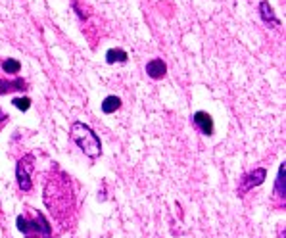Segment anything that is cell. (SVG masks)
Listing matches in <instances>:
<instances>
[{
    "instance_id": "9",
    "label": "cell",
    "mask_w": 286,
    "mask_h": 238,
    "mask_svg": "<svg viewBox=\"0 0 286 238\" xmlns=\"http://www.w3.org/2000/svg\"><path fill=\"white\" fill-rule=\"evenodd\" d=\"M27 81L25 79H12V81H0V96L16 92V90H27Z\"/></svg>"
},
{
    "instance_id": "4",
    "label": "cell",
    "mask_w": 286,
    "mask_h": 238,
    "mask_svg": "<svg viewBox=\"0 0 286 238\" xmlns=\"http://www.w3.org/2000/svg\"><path fill=\"white\" fill-rule=\"evenodd\" d=\"M35 169V158L31 154H25L23 158L18 160L16 165V179H18L19 191L31 192L33 191V181H31V173Z\"/></svg>"
},
{
    "instance_id": "8",
    "label": "cell",
    "mask_w": 286,
    "mask_h": 238,
    "mask_svg": "<svg viewBox=\"0 0 286 238\" xmlns=\"http://www.w3.org/2000/svg\"><path fill=\"white\" fill-rule=\"evenodd\" d=\"M165 73H167V66H165V62L160 60V58L150 60L146 64V75L150 77V79H163Z\"/></svg>"
},
{
    "instance_id": "15",
    "label": "cell",
    "mask_w": 286,
    "mask_h": 238,
    "mask_svg": "<svg viewBox=\"0 0 286 238\" xmlns=\"http://www.w3.org/2000/svg\"><path fill=\"white\" fill-rule=\"evenodd\" d=\"M6 121H8V115H6L4 112H2V110H0V129H2V125L6 123Z\"/></svg>"
},
{
    "instance_id": "6",
    "label": "cell",
    "mask_w": 286,
    "mask_h": 238,
    "mask_svg": "<svg viewBox=\"0 0 286 238\" xmlns=\"http://www.w3.org/2000/svg\"><path fill=\"white\" fill-rule=\"evenodd\" d=\"M286 165L284 163H280V167H278V175H277V181H275V191H273V200L277 206H284L286 202Z\"/></svg>"
},
{
    "instance_id": "1",
    "label": "cell",
    "mask_w": 286,
    "mask_h": 238,
    "mask_svg": "<svg viewBox=\"0 0 286 238\" xmlns=\"http://www.w3.org/2000/svg\"><path fill=\"white\" fill-rule=\"evenodd\" d=\"M69 186H71V182L64 173H60V179L48 181L46 188H44V196H56V202L48 204V210L52 213H56V215H60L62 211L69 213V208H71V191H69Z\"/></svg>"
},
{
    "instance_id": "11",
    "label": "cell",
    "mask_w": 286,
    "mask_h": 238,
    "mask_svg": "<svg viewBox=\"0 0 286 238\" xmlns=\"http://www.w3.org/2000/svg\"><path fill=\"white\" fill-rule=\"evenodd\" d=\"M119 108H121V98L119 96H108V98H104V102H102V112L108 115L115 114Z\"/></svg>"
},
{
    "instance_id": "12",
    "label": "cell",
    "mask_w": 286,
    "mask_h": 238,
    "mask_svg": "<svg viewBox=\"0 0 286 238\" xmlns=\"http://www.w3.org/2000/svg\"><path fill=\"white\" fill-rule=\"evenodd\" d=\"M127 52L121 50V48H112V50H108V54H106V62L108 64H115V62H119V64H123L127 62Z\"/></svg>"
},
{
    "instance_id": "2",
    "label": "cell",
    "mask_w": 286,
    "mask_h": 238,
    "mask_svg": "<svg viewBox=\"0 0 286 238\" xmlns=\"http://www.w3.org/2000/svg\"><path fill=\"white\" fill-rule=\"evenodd\" d=\"M71 140L83 150V154H86L92 160H96L102 154V142L98 134L83 121H75L71 125Z\"/></svg>"
},
{
    "instance_id": "3",
    "label": "cell",
    "mask_w": 286,
    "mask_h": 238,
    "mask_svg": "<svg viewBox=\"0 0 286 238\" xmlns=\"http://www.w3.org/2000/svg\"><path fill=\"white\" fill-rule=\"evenodd\" d=\"M33 211V219H27L23 215H18L16 225H18L19 232L25 238H52V227L46 221V217L38 211Z\"/></svg>"
},
{
    "instance_id": "5",
    "label": "cell",
    "mask_w": 286,
    "mask_h": 238,
    "mask_svg": "<svg viewBox=\"0 0 286 238\" xmlns=\"http://www.w3.org/2000/svg\"><path fill=\"white\" fill-rule=\"evenodd\" d=\"M265 177H267L265 167H256L254 171H250L248 175H244L239 184V196H244V194L250 192L252 188H256V186H259V184H263Z\"/></svg>"
},
{
    "instance_id": "10",
    "label": "cell",
    "mask_w": 286,
    "mask_h": 238,
    "mask_svg": "<svg viewBox=\"0 0 286 238\" xmlns=\"http://www.w3.org/2000/svg\"><path fill=\"white\" fill-rule=\"evenodd\" d=\"M259 14H261V18H263V21H265L267 25H271V27H280V21H278V18L275 16L273 6L269 4L267 0H263V2L259 4Z\"/></svg>"
},
{
    "instance_id": "14",
    "label": "cell",
    "mask_w": 286,
    "mask_h": 238,
    "mask_svg": "<svg viewBox=\"0 0 286 238\" xmlns=\"http://www.w3.org/2000/svg\"><path fill=\"white\" fill-rule=\"evenodd\" d=\"M12 104L16 106L19 112H27L29 108H31V100L29 98H14Z\"/></svg>"
},
{
    "instance_id": "13",
    "label": "cell",
    "mask_w": 286,
    "mask_h": 238,
    "mask_svg": "<svg viewBox=\"0 0 286 238\" xmlns=\"http://www.w3.org/2000/svg\"><path fill=\"white\" fill-rule=\"evenodd\" d=\"M2 69L8 75H16V73H19V69H21V64H19L18 60H14V58H8V60L2 62Z\"/></svg>"
},
{
    "instance_id": "7",
    "label": "cell",
    "mask_w": 286,
    "mask_h": 238,
    "mask_svg": "<svg viewBox=\"0 0 286 238\" xmlns=\"http://www.w3.org/2000/svg\"><path fill=\"white\" fill-rule=\"evenodd\" d=\"M192 123H194V127H196L202 134H206V136H211V134H213V119H211L210 114H206V112H196V114L192 115Z\"/></svg>"
}]
</instances>
